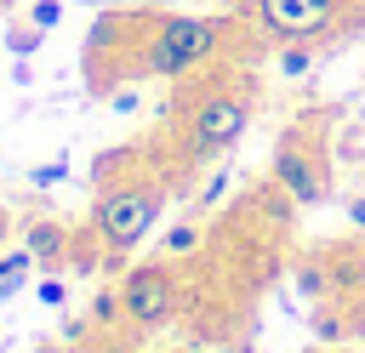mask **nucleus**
Here are the masks:
<instances>
[{"label": "nucleus", "mask_w": 365, "mask_h": 353, "mask_svg": "<svg viewBox=\"0 0 365 353\" xmlns=\"http://www.w3.org/2000/svg\"><path fill=\"white\" fill-rule=\"evenodd\" d=\"M131 34H137V63L131 74H188L200 63H217L228 51V40L240 34L234 17H200V11H125Z\"/></svg>", "instance_id": "f257e3e1"}, {"label": "nucleus", "mask_w": 365, "mask_h": 353, "mask_svg": "<svg viewBox=\"0 0 365 353\" xmlns=\"http://www.w3.org/2000/svg\"><path fill=\"white\" fill-rule=\"evenodd\" d=\"M251 114H257V74H228L217 85H205L200 97L182 102V148L194 165L205 159H222L245 131H251Z\"/></svg>", "instance_id": "f03ea898"}, {"label": "nucleus", "mask_w": 365, "mask_h": 353, "mask_svg": "<svg viewBox=\"0 0 365 353\" xmlns=\"http://www.w3.org/2000/svg\"><path fill=\"white\" fill-rule=\"evenodd\" d=\"M160 211H165V182L160 176H120V182L108 176V182H97L91 228H97V239L108 251V268H120L148 239V228L160 222Z\"/></svg>", "instance_id": "7ed1b4c3"}, {"label": "nucleus", "mask_w": 365, "mask_h": 353, "mask_svg": "<svg viewBox=\"0 0 365 353\" xmlns=\"http://www.w3.org/2000/svg\"><path fill=\"white\" fill-rule=\"evenodd\" d=\"M268 176L308 211V205H325L331 199V154H325V131L319 120H291L274 142V159H268Z\"/></svg>", "instance_id": "20e7f679"}, {"label": "nucleus", "mask_w": 365, "mask_h": 353, "mask_svg": "<svg viewBox=\"0 0 365 353\" xmlns=\"http://www.w3.org/2000/svg\"><path fill=\"white\" fill-rule=\"evenodd\" d=\"M120 313L137 325V330H160L177 319V273L165 256L154 262H137L125 279H120Z\"/></svg>", "instance_id": "39448f33"}, {"label": "nucleus", "mask_w": 365, "mask_h": 353, "mask_svg": "<svg viewBox=\"0 0 365 353\" xmlns=\"http://www.w3.org/2000/svg\"><path fill=\"white\" fill-rule=\"evenodd\" d=\"M251 6H257V23L279 40H314L342 11V0H251Z\"/></svg>", "instance_id": "423d86ee"}, {"label": "nucleus", "mask_w": 365, "mask_h": 353, "mask_svg": "<svg viewBox=\"0 0 365 353\" xmlns=\"http://www.w3.org/2000/svg\"><path fill=\"white\" fill-rule=\"evenodd\" d=\"M23 245L40 256V268H63L68 262V228L57 216H23Z\"/></svg>", "instance_id": "0eeeda50"}, {"label": "nucleus", "mask_w": 365, "mask_h": 353, "mask_svg": "<svg viewBox=\"0 0 365 353\" xmlns=\"http://www.w3.org/2000/svg\"><path fill=\"white\" fill-rule=\"evenodd\" d=\"M29 268H40V256H34L29 245L0 251V296H6V302H11L17 290H29Z\"/></svg>", "instance_id": "6e6552de"}, {"label": "nucleus", "mask_w": 365, "mask_h": 353, "mask_svg": "<svg viewBox=\"0 0 365 353\" xmlns=\"http://www.w3.org/2000/svg\"><path fill=\"white\" fill-rule=\"evenodd\" d=\"M200 239H205V216H182L165 239H160V251L154 256H165V262H182L188 251H200Z\"/></svg>", "instance_id": "1a4fd4ad"}, {"label": "nucleus", "mask_w": 365, "mask_h": 353, "mask_svg": "<svg viewBox=\"0 0 365 353\" xmlns=\"http://www.w3.org/2000/svg\"><path fill=\"white\" fill-rule=\"evenodd\" d=\"M274 63H279V74H285V80H302V74L319 63V40H285Z\"/></svg>", "instance_id": "9d476101"}, {"label": "nucleus", "mask_w": 365, "mask_h": 353, "mask_svg": "<svg viewBox=\"0 0 365 353\" xmlns=\"http://www.w3.org/2000/svg\"><path fill=\"white\" fill-rule=\"evenodd\" d=\"M297 290H302L308 302H325V290H331V268H325L319 256H302V262H297Z\"/></svg>", "instance_id": "9b49d317"}, {"label": "nucleus", "mask_w": 365, "mask_h": 353, "mask_svg": "<svg viewBox=\"0 0 365 353\" xmlns=\"http://www.w3.org/2000/svg\"><path fill=\"white\" fill-rule=\"evenodd\" d=\"M40 46H46V28H40V23H29V17H23V23H11V28H6V51H11V57H34Z\"/></svg>", "instance_id": "f8f14e48"}, {"label": "nucleus", "mask_w": 365, "mask_h": 353, "mask_svg": "<svg viewBox=\"0 0 365 353\" xmlns=\"http://www.w3.org/2000/svg\"><path fill=\"white\" fill-rule=\"evenodd\" d=\"M23 182L40 188V194H46V188H63V182H68V159H40V165L23 171Z\"/></svg>", "instance_id": "ddd939ff"}, {"label": "nucleus", "mask_w": 365, "mask_h": 353, "mask_svg": "<svg viewBox=\"0 0 365 353\" xmlns=\"http://www.w3.org/2000/svg\"><path fill=\"white\" fill-rule=\"evenodd\" d=\"M103 97H108V108H114V114H137V108H143V91H137L131 80H120V85H114V91H103Z\"/></svg>", "instance_id": "4468645a"}, {"label": "nucleus", "mask_w": 365, "mask_h": 353, "mask_svg": "<svg viewBox=\"0 0 365 353\" xmlns=\"http://www.w3.org/2000/svg\"><path fill=\"white\" fill-rule=\"evenodd\" d=\"M34 296H40V302H46V307H68V285H63V279H57V273H46V279H40V285H34Z\"/></svg>", "instance_id": "2eb2a0df"}, {"label": "nucleus", "mask_w": 365, "mask_h": 353, "mask_svg": "<svg viewBox=\"0 0 365 353\" xmlns=\"http://www.w3.org/2000/svg\"><path fill=\"white\" fill-rule=\"evenodd\" d=\"M29 23H40V28L51 34V28L63 23V0H34V6H29Z\"/></svg>", "instance_id": "dca6fc26"}, {"label": "nucleus", "mask_w": 365, "mask_h": 353, "mask_svg": "<svg viewBox=\"0 0 365 353\" xmlns=\"http://www.w3.org/2000/svg\"><path fill=\"white\" fill-rule=\"evenodd\" d=\"M91 325H97L91 313H86V319H63V342H86V336H91Z\"/></svg>", "instance_id": "f3484780"}, {"label": "nucleus", "mask_w": 365, "mask_h": 353, "mask_svg": "<svg viewBox=\"0 0 365 353\" xmlns=\"http://www.w3.org/2000/svg\"><path fill=\"white\" fill-rule=\"evenodd\" d=\"M222 194H228V171H217V176H211V188H205V194H200V205H217V199H222Z\"/></svg>", "instance_id": "a211bd4d"}, {"label": "nucleus", "mask_w": 365, "mask_h": 353, "mask_svg": "<svg viewBox=\"0 0 365 353\" xmlns=\"http://www.w3.org/2000/svg\"><path fill=\"white\" fill-rule=\"evenodd\" d=\"M342 205H348V222H354V228H365V194H348Z\"/></svg>", "instance_id": "6ab92c4d"}, {"label": "nucleus", "mask_w": 365, "mask_h": 353, "mask_svg": "<svg viewBox=\"0 0 365 353\" xmlns=\"http://www.w3.org/2000/svg\"><path fill=\"white\" fill-rule=\"evenodd\" d=\"M11 233H17V216H11V211H6V205H0V251H6V245H11Z\"/></svg>", "instance_id": "aec40b11"}]
</instances>
